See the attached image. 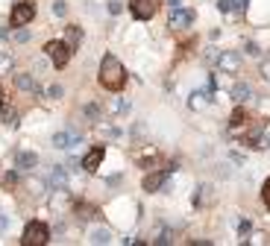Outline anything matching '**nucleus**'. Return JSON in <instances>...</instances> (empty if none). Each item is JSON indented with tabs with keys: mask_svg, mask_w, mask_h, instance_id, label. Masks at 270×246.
<instances>
[{
	"mask_svg": "<svg viewBox=\"0 0 270 246\" xmlns=\"http://www.w3.org/2000/svg\"><path fill=\"white\" fill-rule=\"evenodd\" d=\"M103 155H106V147L103 144H97V147L82 158V167H85L88 173H97V170H100V161H103Z\"/></svg>",
	"mask_w": 270,
	"mask_h": 246,
	"instance_id": "obj_10",
	"label": "nucleus"
},
{
	"mask_svg": "<svg viewBox=\"0 0 270 246\" xmlns=\"http://www.w3.org/2000/svg\"><path fill=\"white\" fill-rule=\"evenodd\" d=\"M62 94H65V88H62V85H50V88H47V97H53V100H59Z\"/></svg>",
	"mask_w": 270,
	"mask_h": 246,
	"instance_id": "obj_29",
	"label": "nucleus"
},
{
	"mask_svg": "<svg viewBox=\"0 0 270 246\" xmlns=\"http://www.w3.org/2000/svg\"><path fill=\"white\" fill-rule=\"evenodd\" d=\"M65 35H68L70 50H73V47H80V41H82V30H80V26H65Z\"/></svg>",
	"mask_w": 270,
	"mask_h": 246,
	"instance_id": "obj_20",
	"label": "nucleus"
},
{
	"mask_svg": "<svg viewBox=\"0 0 270 246\" xmlns=\"http://www.w3.org/2000/svg\"><path fill=\"white\" fill-rule=\"evenodd\" d=\"M261 199H264V205L270 208V176H267V182H264V190H261Z\"/></svg>",
	"mask_w": 270,
	"mask_h": 246,
	"instance_id": "obj_33",
	"label": "nucleus"
},
{
	"mask_svg": "<svg viewBox=\"0 0 270 246\" xmlns=\"http://www.w3.org/2000/svg\"><path fill=\"white\" fill-rule=\"evenodd\" d=\"M176 167H164V170H156V173H147L144 176V190L147 194H159L164 187V182L170 179V173H174Z\"/></svg>",
	"mask_w": 270,
	"mask_h": 246,
	"instance_id": "obj_6",
	"label": "nucleus"
},
{
	"mask_svg": "<svg viewBox=\"0 0 270 246\" xmlns=\"http://www.w3.org/2000/svg\"><path fill=\"white\" fill-rule=\"evenodd\" d=\"M250 229H253V226H250V220L238 223V234H241V237H247V234H250Z\"/></svg>",
	"mask_w": 270,
	"mask_h": 246,
	"instance_id": "obj_32",
	"label": "nucleus"
},
{
	"mask_svg": "<svg viewBox=\"0 0 270 246\" xmlns=\"http://www.w3.org/2000/svg\"><path fill=\"white\" fill-rule=\"evenodd\" d=\"M82 112H85V117H88V123H100V103H88Z\"/></svg>",
	"mask_w": 270,
	"mask_h": 246,
	"instance_id": "obj_22",
	"label": "nucleus"
},
{
	"mask_svg": "<svg viewBox=\"0 0 270 246\" xmlns=\"http://www.w3.org/2000/svg\"><path fill=\"white\" fill-rule=\"evenodd\" d=\"M100 85L106 91H115V94L127 85V70L112 53H106L103 62H100Z\"/></svg>",
	"mask_w": 270,
	"mask_h": 246,
	"instance_id": "obj_1",
	"label": "nucleus"
},
{
	"mask_svg": "<svg viewBox=\"0 0 270 246\" xmlns=\"http://www.w3.org/2000/svg\"><path fill=\"white\" fill-rule=\"evenodd\" d=\"M167 3H170V9H174V6H179V0H167Z\"/></svg>",
	"mask_w": 270,
	"mask_h": 246,
	"instance_id": "obj_40",
	"label": "nucleus"
},
{
	"mask_svg": "<svg viewBox=\"0 0 270 246\" xmlns=\"http://www.w3.org/2000/svg\"><path fill=\"white\" fill-rule=\"evenodd\" d=\"M0 117H3V123H9V126H15V108L12 105H0Z\"/></svg>",
	"mask_w": 270,
	"mask_h": 246,
	"instance_id": "obj_23",
	"label": "nucleus"
},
{
	"mask_svg": "<svg viewBox=\"0 0 270 246\" xmlns=\"http://www.w3.org/2000/svg\"><path fill=\"white\" fill-rule=\"evenodd\" d=\"M112 108H115V115H127V112H129V100H115Z\"/></svg>",
	"mask_w": 270,
	"mask_h": 246,
	"instance_id": "obj_26",
	"label": "nucleus"
},
{
	"mask_svg": "<svg viewBox=\"0 0 270 246\" xmlns=\"http://www.w3.org/2000/svg\"><path fill=\"white\" fill-rule=\"evenodd\" d=\"M15 41H18V44H27V41H30V30H18V33H15Z\"/></svg>",
	"mask_w": 270,
	"mask_h": 246,
	"instance_id": "obj_28",
	"label": "nucleus"
},
{
	"mask_svg": "<svg viewBox=\"0 0 270 246\" xmlns=\"http://www.w3.org/2000/svg\"><path fill=\"white\" fill-rule=\"evenodd\" d=\"M44 50H47V56H50V62H53L56 68H65L70 62V53H73L68 41H47Z\"/></svg>",
	"mask_w": 270,
	"mask_h": 246,
	"instance_id": "obj_3",
	"label": "nucleus"
},
{
	"mask_svg": "<svg viewBox=\"0 0 270 246\" xmlns=\"http://www.w3.org/2000/svg\"><path fill=\"white\" fill-rule=\"evenodd\" d=\"M209 103H211V91H194L191 94V100H188L191 108H206Z\"/></svg>",
	"mask_w": 270,
	"mask_h": 246,
	"instance_id": "obj_18",
	"label": "nucleus"
},
{
	"mask_svg": "<svg viewBox=\"0 0 270 246\" xmlns=\"http://www.w3.org/2000/svg\"><path fill=\"white\" fill-rule=\"evenodd\" d=\"M9 70H12V56L0 53V76H3V73H9Z\"/></svg>",
	"mask_w": 270,
	"mask_h": 246,
	"instance_id": "obj_24",
	"label": "nucleus"
},
{
	"mask_svg": "<svg viewBox=\"0 0 270 246\" xmlns=\"http://www.w3.org/2000/svg\"><path fill=\"white\" fill-rule=\"evenodd\" d=\"M6 229H9V217H6V214H0V232H6Z\"/></svg>",
	"mask_w": 270,
	"mask_h": 246,
	"instance_id": "obj_36",
	"label": "nucleus"
},
{
	"mask_svg": "<svg viewBox=\"0 0 270 246\" xmlns=\"http://www.w3.org/2000/svg\"><path fill=\"white\" fill-rule=\"evenodd\" d=\"M244 50H247V56H261L258 44H253V41H247V44H244Z\"/></svg>",
	"mask_w": 270,
	"mask_h": 246,
	"instance_id": "obj_30",
	"label": "nucleus"
},
{
	"mask_svg": "<svg viewBox=\"0 0 270 246\" xmlns=\"http://www.w3.org/2000/svg\"><path fill=\"white\" fill-rule=\"evenodd\" d=\"M217 9H220V12H232V9H229V0H217Z\"/></svg>",
	"mask_w": 270,
	"mask_h": 246,
	"instance_id": "obj_38",
	"label": "nucleus"
},
{
	"mask_svg": "<svg viewBox=\"0 0 270 246\" xmlns=\"http://www.w3.org/2000/svg\"><path fill=\"white\" fill-rule=\"evenodd\" d=\"M33 18H35V3L33 0H23V3H15V9L9 15V23L12 26H27Z\"/></svg>",
	"mask_w": 270,
	"mask_h": 246,
	"instance_id": "obj_4",
	"label": "nucleus"
},
{
	"mask_svg": "<svg viewBox=\"0 0 270 246\" xmlns=\"http://www.w3.org/2000/svg\"><path fill=\"white\" fill-rule=\"evenodd\" d=\"M73 214H77V220H80V223H88V220H94L97 208L88 205V202H77V205H73Z\"/></svg>",
	"mask_w": 270,
	"mask_h": 246,
	"instance_id": "obj_17",
	"label": "nucleus"
},
{
	"mask_svg": "<svg viewBox=\"0 0 270 246\" xmlns=\"http://www.w3.org/2000/svg\"><path fill=\"white\" fill-rule=\"evenodd\" d=\"M229 158H232L235 164H244V155H241V152H232V155H229Z\"/></svg>",
	"mask_w": 270,
	"mask_h": 246,
	"instance_id": "obj_39",
	"label": "nucleus"
},
{
	"mask_svg": "<svg viewBox=\"0 0 270 246\" xmlns=\"http://www.w3.org/2000/svg\"><path fill=\"white\" fill-rule=\"evenodd\" d=\"M109 12L112 15H120V0H109Z\"/></svg>",
	"mask_w": 270,
	"mask_h": 246,
	"instance_id": "obj_34",
	"label": "nucleus"
},
{
	"mask_svg": "<svg viewBox=\"0 0 270 246\" xmlns=\"http://www.w3.org/2000/svg\"><path fill=\"white\" fill-rule=\"evenodd\" d=\"M50 240V226L41 220H30L27 223V229H23V237L21 243L23 246H44Z\"/></svg>",
	"mask_w": 270,
	"mask_h": 246,
	"instance_id": "obj_2",
	"label": "nucleus"
},
{
	"mask_svg": "<svg viewBox=\"0 0 270 246\" xmlns=\"http://www.w3.org/2000/svg\"><path fill=\"white\" fill-rule=\"evenodd\" d=\"M229 97H232L235 103H247V100L253 97V88H250L247 82H238V85H232V91H229Z\"/></svg>",
	"mask_w": 270,
	"mask_h": 246,
	"instance_id": "obj_16",
	"label": "nucleus"
},
{
	"mask_svg": "<svg viewBox=\"0 0 270 246\" xmlns=\"http://www.w3.org/2000/svg\"><path fill=\"white\" fill-rule=\"evenodd\" d=\"M159 3L162 0H129V12L138 21H150L153 15H156V9H159Z\"/></svg>",
	"mask_w": 270,
	"mask_h": 246,
	"instance_id": "obj_5",
	"label": "nucleus"
},
{
	"mask_svg": "<svg viewBox=\"0 0 270 246\" xmlns=\"http://www.w3.org/2000/svg\"><path fill=\"white\" fill-rule=\"evenodd\" d=\"M223 73H238L241 70V56L232 53V50H226V53H217V62H214Z\"/></svg>",
	"mask_w": 270,
	"mask_h": 246,
	"instance_id": "obj_8",
	"label": "nucleus"
},
{
	"mask_svg": "<svg viewBox=\"0 0 270 246\" xmlns=\"http://www.w3.org/2000/svg\"><path fill=\"white\" fill-rule=\"evenodd\" d=\"M53 15H56V18H65V15H68V6H65V0H56V3H53Z\"/></svg>",
	"mask_w": 270,
	"mask_h": 246,
	"instance_id": "obj_25",
	"label": "nucleus"
},
{
	"mask_svg": "<svg viewBox=\"0 0 270 246\" xmlns=\"http://www.w3.org/2000/svg\"><path fill=\"white\" fill-rule=\"evenodd\" d=\"M258 73H261V79L270 82V59H264L261 65H258Z\"/></svg>",
	"mask_w": 270,
	"mask_h": 246,
	"instance_id": "obj_27",
	"label": "nucleus"
},
{
	"mask_svg": "<svg viewBox=\"0 0 270 246\" xmlns=\"http://www.w3.org/2000/svg\"><path fill=\"white\" fill-rule=\"evenodd\" d=\"M3 185H18V173H6V179H3Z\"/></svg>",
	"mask_w": 270,
	"mask_h": 246,
	"instance_id": "obj_35",
	"label": "nucleus"
},
{
	"mask_svg": "<svg viewBox=\"0 0 270 246\" xmlns=\"http://www.w3.org/2000/svg\"><path fill=\"white\" fill-rule=\"evenodd\" d=\"M6 41H9V33H6V30H0V50L6 47Z\"/></svg>",
	"mask_w": 270,
	"mask_h": 246,
	"instance_id": "obj_37",
	"label": "nucleus"
},
{
	"mask_svg": "<svg viewBox=\"0 0 270 246\" xmlns=\"http://www.w3.org/2000/svg\"><path fill=\"white\" fill-rule=\"evenodd\" d=\"M88 240H91V243H112V232L103 229V226H100V229H91Z\"/></svg>",
	"mask_w": 270,
	"mask_h": 246,
	"instance_id": "obj_19",
	"label": "nucleus"
},
{
	"mask_svg": "<svg viewBox=\"0 0 270 246\" xmlns=\"http://www.w3.org/2000/svg\"><path fill=\"white\" fill-rule=\"evenodd\" d=\"M80 141H82L80 132H73V129H62V132L53 135V147H56V150H68V147L80 144Z\"/></svg>",
	"mask_w": 270,
	"mask_h": 246,
	"instance_id": "obj_9",
	"label": "nucleus"
},
{
	"mask_svg": "<svg viewBox=\"0 0 270 246\" xmlns=\"http://www.w3.org/2000/svg\"><path fill=\"white\" fill-rule=\"evenodd\" d=\"M159 161V150L156 147H141L138 152H135V164L138 167H150V164Z\"/></svg>",
	"mask_w": 270,
	"mask_h": 246,
	"instance_id": "obj_12",
	"label": "nucleus"
},
{
	"mask_svg": "<svg viewBox=\"0 0 270 246\" xmlns=\"http://www.w3.org/2000/svg\"><path fill=\"white\" fill-rule=\"evenodd\" d=\"M167 23H170L174 30H188V26L194 23V12H191V9H182V6H174V9H170V18H167Z\"/></svg>",
	"mask_w": 270,
	"mask_h": 246,
	"instance_id": "obj_7",
	"label": "nucleus"
},
{
	"mask_svg": "<svg viewBox=\"0 0 270 246\" xmlns=\"http://www.w3.org/2000/svg\"><path fill=\"white\" fill-rule=\"evenodd\" d=\"M15 85H18L21 91L41 94V91H38V85H35V76H33V73H15Z\"/></svg>",
	"mask_w": 270,
	"mask_h": 246,
	"instance_id": "obj_14",
	"label": "nucleus"
},
{
	"mask_svg": "<svg viewBox=\"0 0 270 246\" xmlns=\"http://www.w3.org/2000/svg\"><path fill=\"white\" fill-rule=\"evenodd\" d=\"M247 120H250V117H247L244 108H235L232 117H229V132H232V135H238V132L247 126Z\"/></svg>",
	"mask_w": 270,
	"mask_h": 246,
	"instance_id": "obj_15",
	"label": "nucleus"
},
{
	"mask_svg": "<svg viewBox=\"0 0 270 246\" xmlns=\"http://www.w3.org/2000/svg\"><path fill=\"white\" fill-rule=\"evenodd\" d=\"M27 187H30V194H33V197H41V194H44V179L30 176V179H27Z\"/></svg>",
	"mask_w": 270,
	"mask_h": 246,
	"instance_id": "obj_21",
	"label": "nucleus"
},
{
	"mask_svg": "<svg viewBox=\"0 0 270 246\" xmlns=\"http://www.w3.org/2000/svg\"><path fill=\"white\" fill-rule=\"evenodd\" d=\"M229 9H232V12H244L247 9V0H229Z\"/></svg>",
	"mask_w": 270,
	"mask_h": 246,
	"instance_id": "obj_31",
	"label": "nucleus"
},
{
	"mask_svg": "<svg viewBox=\"0 0 270 246\" xmlns=\"http://www.w3.org/2000/svg\"><path fill=\"white\" fill-rule=\"evenodd\" d=\"M35 164H38V155H35L33 150H21L18 158H15V167H18V170H33Z\"/></svg>",
	"mask_w": 270,
	"mask_h": 246,
	"instance_id": "obj_13",
	"label": "nucleus"
},
{
	"mask_svg": "<svg viewBox=\"0 0 270 246\" xmlns=\"http://www.w3.org/2000/svg\"><path fill=\"white\" fill-rule=\"evenodd\" d=\"M50 187H53V190H68L70 187V179H68V167H53V170H50Z\"/></svg>",
	"mask_w": 270,
	"mask_h": 246,
	"instance_id": "obj_11",
	"label": "nucleus"
}]
</instances>
